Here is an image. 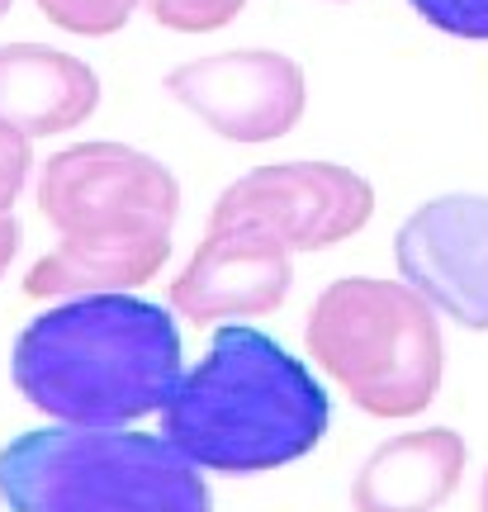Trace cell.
Returning <instances> with one entry per match:
<instances>
[{
    "label": "cell",
    "instance_id": "obj_1",
    "mask_svg": "<svg viewBox=\"0 0 488 512\" xmlns=\"http://www.w3.org/2000/svg\"><path fill=\"white\" fill-rule=\"evenodd\" d=\"M38 209L62 242L34 261V271L24 275V294H124L166 266L181 185L138 147L76 143L48 157L38 176Z\"/></svg>",
    "mask_w": 488,
    "mask_h": 512
},
{
    "label": "cell",
    "instance_id": "obj_2",
    "mask_svg": "<svg viewBox=\"0 0 488 512\" xmlns=\"http://www.w3.org/2000/svg\"><path fill=\"white\" fill-rule=\"evenodd\" d=\"M15 389L67 427H124L162 413L181 384V332L162 304L81 294L19 332Z\"/></svg>",
    "mask_w": 488,
    "mask_h": 512
},
{
    "label": "cell",
    "instance_id": "obj_3",
    "mask_svg": "<svg viewBox=\"0 0 488 512\" xmlns=\"http://www.w3.org/2000/svg\"><path fill=\"white\" fill-rule=\"evenodd\" d=\"M332 422L323 384L275 337L218 328L162 408V437L214 475H266L304 460Z\"/></svg>",
    "mask_w": 488,
    "mask_h": 512
},
{
    "label": "cell",
    "instance_id": "obj_4",
    "mask_svg": "<svg viewBox=\"0 0 488 512\" xmlns=\"http://www.w3.org/2000/svg\"><path fill=\"white\" fill-rule=\"evenodd\" d=\"M10 512H214L209 484L166 437L124 427H48L0 446Z\"/></svg>",
    "mask_w": 488,
    "mask_h": 512
},
{
    "label": "cell",
    "instance_id": "obj_5",
    "mask_svg": "<svg viewBox=\"0 0 488 512\" xmlns=\"http://www.w3.org/2000/svg\"><path fill=\"white\" fill-rule=\"evenodd\" d=\"M304 347L370 418H417L441 389V323L408 280H332L308 309Z\"/></svg>",
    "mask_w": 488,
    "mask_h": 512
},
{
    "label": "cell",
    "instance_id": "obj_6",
    "mask_svg": "<svg viewBox=\"0 0 488 512\" xmlns=\"http://www.w3.org/2000/svg\"><path fill=\"white\" fill-rule=\"evenodd\" d=\"M375 214L365 176L337 162H275L237 176L214 200L209 228H256L290 252H323L356 238Z\"/></svg>",
    "mask_w": 488,
    "mask_h": 512
},
{
    "label": "cell",
    "instance_id": "obj_7",
    "mask_svg": "<svg viewBox=\"0 0 488 512\" xmlns=\"http://www.w3.org/2000/svg\"><path fill=\"white\" fill-rule=\"evenodd\" d=\"M166 95L228 143H275L304 119V67L275 48H242L181 62Z\"/></svg>",
    "mask_w": 488,
    "mask_h": 512
},
{
    "label": "cell",
    "instance_id": "obj_8",
    "mask_svg": "<svg viewBox=\"0 0 488 512\" xmlns=\"http://www.w3.org/2000/svg\"><path fill=\"white\" fill-rule=\"evenodd\" d=\"M398 275L436 313L488 332V195H441L394 238Z\"/></svg>",
    "mask_w": 488,
    "mask_h": 512
},
{
    "label": "cell",
    "instance_id": "obj_9",
    "mask_svg": "<svg viewBox=\"0 0 488 512\" xmlns=\"http://www.w3.org/2000/svg\"><path fill=\"white\" fill-rule=\"evenodd\" d=\"M290 247L256 228H209L185 271L171 280V309L195 328L275 313L290 299Z\"/></svg>",
    "mask_w": 488,
    "mask_h": 512
},
{
    "label": "cell",
    "instance_id": "obj_10",
    "mask_svg": "<svg viewBox=\"0 0 488 512\" xmlns=\"http://www.w3.org/2000/svg\"><path fill=\"white\" fill-rule=\"evenodd\" d=\"M100 105V76L72 53L43 43L0 48V119L24 138H53L86 124Z\"/></svg>",
    "mask_w": 488,
    "mask_h": 512
},
{
    "label": "cell",
    "instance_id": "obj_11",
    "mask_svg": "<svg viewBox=\"0 0 488 512\" xmlns=\"http://www.w3.org/2000/svg\"><path fill=\"white\" fill-rule=\"evenodd\" d=\"M465 456V437L451 427L403 432L370 451L351 484V503L356 512H432L455 494Z\"/></svg>",
    "mask_w": 488,
    "mask_h": 512
},
{
    "label": "cell",
    "instance_id": "obj_12",
    "mask_svg": "<svg viewBox=\"0 0 488 512\" xmlns=\"http://www.w3.org/2000/svg\"><path fill=\"white\" fill-rule=\"evenodd\" d=\"M38 15H48L57 29H67V34H81V38H109L119 34L133 10H138V0H34Z\"/></svg>",
    "mask_w": 488,
    "mask_h": 512
},
{
    "label": "cell",
    "instance_id": "obj_13",
    "mask_svg": "<svg viewBox=\"0 0 488 512\" xmlns=\"http://www.w3.org/2000/svg\"><path fill=\"white\" fill-rule=\"evenodd\" d=\"M143 5L171 34H214L242 15L247 0H143Z\"/></svg>",
    "mask_w": 488,
    "mask_h": 512
},
{
    "label": "cell",
    "instance_id": "obj_14",
    "mask_svg": "<svg viewBox=\"0 0 488 512\" xmlns=\"http://www.w3.org/2000/svg\"><path fill=\"white\" fill-rule=\"evenodd\" d=\"M413 10L451 38H488V0H413Z\"/></svg>",
    "mask_w": 488,
    "mask_h": 512
},
{
    "label": "cell",
    "instance_id": "obj_15",
    "mask_svg": "<svg viewBox=\"0 0 488 512\" xmlns=\"http://www.w3.org/2000/svg\"><path fill=\"white\" fill-rule=\"evenodd\" d=\"M29 166H34L29 138H24L15 124L0 119V214H10V204L19 200V190L29 181Z\"/></svg>",
    "mask_w": 488,
    "mask_h": 512
},
{
    "label": "cell",
    "instance_id": "obj_16",
    "mask_svg": "<svg viewBox=\"0 0 488 512\" xmlns=\"http://www.w3.org/2000/svg\"><path fill=\"white\" fill-rule=\"evenodd\" d=\"M15 252H19V223H15V214H0V275L10 271Z\"/></svg>",
    "mask_w": 488,
    "mask_h": 512
},
{
    "label": "cell",
    "instance_id": "obj_17",
    "mask_svg": "<svg viewBox=\"0 0 488 512\" xmlns=\"http://www.w3.org/2000/svg\"><path fill=\"white\" fill-rule=\"evenodd\" d=\"M479 512H488V475H484V489H479Z\"/></svg>",
    "mask_w": 488,
    "mask_h": 512
},
{
    "label": "cell",
    "instance_id": "obj_18",
    "mask_svg": "<svg viewBox=\"0 0 488 512\" xmlns=\"http://www.w3.org/2000/svg\"><path fill=\"white\" fill-rule=\"evenodd\" d=\"M10 5H15V0H0V19L10 15Z\"/></svg>",
    "mask_w": 488,
    "mask_h": 512
}]
</instances>
